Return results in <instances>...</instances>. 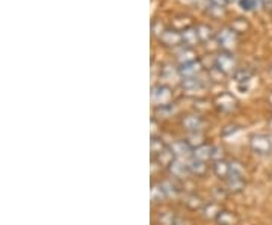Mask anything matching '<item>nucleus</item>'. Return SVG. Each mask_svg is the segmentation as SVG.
<instances>
[{"label": "nucleus", "mask_w": 272, "mask_h": 225, "mask_svg": "<svg viewBox=\"0 0 272 225\" xmlns=\"http://www.w3.org/2000/svg\"><path fill=\"white\" fill-rule=\"evenodd\" d=\"M210 2H212V3H215L217 6H224L228 0H210Z\"/></svg>", "instance_id": "obj_20"}, {"label": "nucleus", "mask_w": 272, "mask_h": 225, "mask_svg": "<svg viewBox=\"0 0 272 225\" xmlns=\"http://www.w3.org/2000/svg\"><path fill=\"white\" fill-rule=\"evenodd\" d=\"M217 221L219 225H236L237 224V218L230 213V212H225V210H221L219 215L217 216Z\"/></svg>", "instance_id": "obj_15"}, {"label": "nucleus", "mask_w": 272, "mask_h": 225, "mask_svg": "<svg viewBox=\"0 0 272 225\" xmlns=\"http://www.w3.org/2000/svg\"><path fill=\"white\" fill-rule=\"evenodd\" d=\"M251 148L256 154H269L272 151L271 139L265 135H257L251 139Z\"/></svg>", "instance_id": "obj_3"}, {"label": "nucleus", "mask_w": 272, "mask_h": 225, "mask_svg": "<svg viewBox=\"0 0 272 225\" xmlns=\"http://www.w3.org/2000/svg\"><path fill=\"white\" fill-rule=\"evenodd\" d=\"M159 222L162 225H188V222L183 218H180V216H177V215H174L171 212L161 213L159 215Z\"/></svg>", "instance_id": "obj_10"}, {"label": "nucleus", "mask_w": 272, "mask_h": 225, "mask_svg": "<svg viewBox=\"0 0 272 225\" xmlns=\"http://www.w3.org/2000/svg\"><path fill=\"white\" fill-rule=\"evenodd\" d=\"M169 172L177 177V178H185L188 174H191V171L188 168V164L183 162V160H178V159H174L169 165H168Z\"/></svg>", "instance_id": "obj_7"}, {"label": "nucleus", "mask_w": 272, "mask_h": 225, "mask_svg": "<svg viewBox=\"0 0 272 225\" xmlns=\"http://www.w3.org/2000/svg\"><path fill=\"white\" fill-rule=\"evenodd\" d=\"M171 151H172V154H174V159H178V160L188 159L191 154H194V153L191 151L189 144H188V142H185V141H180V142L172 144Z\"/></svg>", "instance_id": "obj_6"}, {"label": "nucleus", "mask_w": 272, "mask_h": 225, "mask_svg": "<svg viewBox=\"0 0 272 225\" xmlns=\"http://www.w3.org/2000/svg\"><path fill=\"white\" fill-rule=\"evenodd\" d=\"M183 125L189 130V132H198L203 127V119L197 115H189L183 119Z\"/></svg>", "instance_id": "obj_12"}, {"label": "nucleus", "mask_w": 272, "mask_h": 225, "mask_svg": "<svg viewBox=\"0 0 272 225\" xmlns=\"http://www.w3.org/2000/svg\"><path fill=\"white\" fill-rule=\"evenodd\" d=\"M230 171H231V165L228 162H225V160H217L215 165H214V172L217 174V177L222 178V180L228 178Z\"/></svg>", "instance_id": "obj_13"}, {"label": "nucleus", "mask_w": 272, "mask_h": 225, "mask_svg": "<svg viewBox=\"0 0 272 225\" xmlns=\"http://www.w3.org/2000/svg\"><path fill=\"white\" fill-rule=\"evenodd\" d=\"M182 40L185 41V44H197V41L200 40L198 38V34H197V29H186L183 34H182Z\"/></svg>", "instance_id": "obj_16"}, {"label": "nucleus", "mask_w": 272, "mask_h": 225, "mask_svg": "<svg viewBox=\"0 0 272 225\" xmlns=\"http://www.w3.org/2000/svg\"><path fill=\"white\" fill-rule=\"evenodd\" d=\"M152 157L153 160H158L162 165H169L174 160V154L171 151V148H168L162 142V139H152Z\"/></svg>", "instance_id": "obj_1"}, {"label": "nucleus", "mask_w": 272, "mask_h": 225, "mask_svg": "<svg viewBox=\"0 0 272 225\" xmlns=\"http://www.w3.org/2000/svg\"><path fill=\"white\" fill-rule=\"evenodd\" d=\"M188 168L191 171V174H195V175H203L206 172V169H207L203 160H198L195 157L188 162Z\"/></svg>", "instance_id": "obj_14"}, {"label": "nucleus", "mask_w": 272, "mask_h": 225, "mask_svg": "<svg viewBox=\"0 0 272 225\" xmlns=\"http://www.w3.org/2000/svg\"><path fill=\"white\" fill-rule=\"evenodd\" d=\"M231 165V171H230V175L228 178L225 180L227 181V186L231 192H239L242 187H244V169L239 164L233 162L230 164Z\"/></svg>", "instance_id": "obj_2"}, {"label": "nucleus", "mask_w": 272, "mask_h": 225, "mask_svg": "<svg viewBox=\"0 0 272 225\" xmlns=\"http://www.w3.org/2000/svg\"><path fill=\"white\" fill-rule=\"evenodd\" d=\"M251 77V73L250 71H245V70H240V71H237L236 73V79L239 80V82H244V80H248Z\"/></svg>", "instance_id": "obj_18"}, {"label": "nucleus", "mask_w": 272, "mask_h": 225, "mask_svg": "<svg viewBox=\"0 0 272 225\" xmlns=\"http://www.w3.org/2000/svg\"><path fill=\"white\" fill-rule=\"evenodd\" d=\"M215 151H217V148H214L212 145H200L194 150V157L198 160L207 162L215 157Z\"/></svg>", "instance_id": "obj_8"}, {"label": "nucleus", "mask_w": 272, "mask_h": 225, "mask_svg": "<svg viewBox=\"0 0 272 225\" xmlns=\"http://www.w3.org/2000/svg\"><path fill=\"white\" fill-rule=\"evenodd\" d=\"M240 6L247 11H251L256 8V0H240Z\"/></svg>", "instance_id": "obj_19"}, {"label": "nucleus", "mask_w": 272, "mask_h": 225, "mask_svg": "<svg viewBox=\"0 0 272 225\" xmlns=\"http://www.w3.org/2000/svg\"><path fill=\"white\" fill-rule=\"evenodd\" d=\"M215 65L217 68L224 73V74H233L234 70H236V62H234V57L231 56L230 53H221L218 55L215 59Z\"/></svg>", "instance_id": "obj_4"}, {"label": "nucleus", "mask_w": 272, "mask_h": 225, "mask_svg": "<svg viewBox=\"0 0 272 225\" xmlns=\"http://www.w3.org/2000/svg\"><path fill=\"white\" fill-rule=\"evenodd\" d=\"M218 43L224 49H228V47L234 46V43H236V34H234V30H230V29L221 30L218 34Z\"/></svg>", "instance_id": "obj_9"}, {"label": "nucleus", "mask_w": 272, "mask_h": 225, "mask_svg": "<svg viewBox=\"0 0 272 225\" xmlns=\"http://www.w3.org/2000/svg\"><path fill=\"white\" fill-rule=\"evenodd\" d=\"M200 68H201V65L198 63V62H195V60H192V62H188V63H183L182 67H180V70H178V73L182 74V76H185L186 79L188 77H194L198 71H200Z\"/></svg>", "instance_id": "obj_11"}, {"label": "nucleus", "mask_w": 272, "mask_h": 225, "mask_svg": "<svg viewBox=\"0 0 272 225\" xmlns=\"http://www.w3.org/2000/svg\"><path fill=\"white\" fill-rule=\"evenodd\" d=\"M152 99H153V103L158 105V106H165L171 102L172 99V94H171V89L168 86H163V85H158L153 88V92H152Z\"/></svg>", "instance_id": "obj_5"}, {"label": "nucleus", "mask_w": 272, "mask_h": 225, "mask_svg": "<svg viewBox=\"0 0 272 225\" xmlns=\"http://www.w3.org/2000/svg\"><path fill=\"white\" fill-rule=\"evenodd\" d=\"M183 88L186 91H197L198 88H201V82L194 77H188L183 80Z\"/></svg>", "instance_id": "obj_17"}]
</instances>
